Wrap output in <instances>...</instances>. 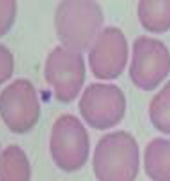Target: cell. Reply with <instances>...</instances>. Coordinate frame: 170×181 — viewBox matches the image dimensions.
Instances as JSON below:
<instances>
[{"label": "cell", "instance_id": "cell-1", "mask_svg": "<svg viewBox=\"0 0 170 181\" xmlns=\"http://www.w3.org/2000/svg\"><path fill=\"white\" fill-rule=\"evenodd\" d=\"M104 25V12L96 0H62L54 26L59 42L68 49L87 51Z\"/></svg>", "mask_w": 170, "mask_h": 181}, {"label": "cell", "instance_id": "cell-5", "mask_svg": "<svg viewBox=\"0 0 170 181\" xmlns=\"http://www.w3.org/2000/svg\"><path fill=\"white\" fill-rule=\"evenodd\" d=\"M78 106L86 125L106 131L117 126L125 117L126 97L117 85L94 83L83 91Z\"/></svg>", "mask_w": 170, "mask_h": 181}, {"label": "cell", "instance_id": "cell-8", "mask_svg": "<svg viewBox=\"0 0 170 181\" xmlns=\"http://www.w3.org/2000/svg\"><path fill=\"white\" fill-rule=\"evenodd\" d=\"M3 107L16 131H27L38 117L40 106L35 87L27 80H16L3 94Z\"/></svg>", "mask_w": 170, "mask_h": 181}, {"label": "cell", "instance_id": "cell-9", "mask_svg": "<svg viewBox=\"0 0 170 181\" xmlns=\"http://www.w3.org/2000/svg\"><path fill=\"white\" fill-rule=\"evenodd\" d=\"M144 170L152 181H170V141L155 138L144 150Z\"/></svg>", "mask_w": 170, "mask_h": 181}, {"label": "cell", "instance_id": "cell-11", "mask_svg": "<svg viewBox=\"0 0 170 181\" xmlns=\"http://www.w3.org/2000/svg\"><path fill=\"white\" fill-rule=\"evenodd\" d=\"M149 120L154 128L170 134V81L154 95L149 103Z\"/></svg>", "mask_w": 170, "mask_h": 181}, {"label": "cell", "instance_id": "cell-3", "mask_svg": "<svg viewBox=\"0 0 170 181\" xmlns=\"http://www.w3.org/2000/svg\"><path fill=\"white\" fill-rule=\"evenodd\" d=\"M170 74V51L163 41L149 36L135 40L130 62V79L138 89L152 91Z\"/></svg>", "mask_w": 170, "mask_h": 181}, {"label": "cell", "instance_id": "cell-2", "mask_svg": "<svg viewBox=\"0 0 170 181\" xmlns=\"http://www.w3.org/2000/svg\"><path fill=\"white\" fill-rule=\"evenodd\" d=\"M139 165V147L131 133L111 132L97 142L92 157L97 181H135Z\"/></svg>", "mask_w": 170, "mask_h": 181}, {"label": "cell", "instance_id": "cell-7", "mask_svg": "<svg viewBox=\"0 0 170 181\" xmlns=\"http://www.w3.org/2000/svg\"><path fill=\"white\" fill-rule=\"evenodd\" d=\"M130 49L122 31L109 26L100 31L87 49V63L92 75L100 80L117 79L125 71Z\"/></svg>", "mask_w": 170, "mask_h": 181}, {"label": "cell", "instance_id": "cell-6", "mask_svg": "<svg viewBox=\"0 0 170 181\" xmlns=\"http://www.w3.org/2000/svg\"><path fill=\"white\" fill-rule=\"evenodd\" d=\"M44 75L57 100L65 103L74 101L85 81L83 54L63 46L54 48L46 60Z\"/></svg>", "mask_w": 170, "mask_h": 181}, {"label": "cell", "instance_id": "cell-10", "mask_svg": "<svg viewBox=\"0 0 170 181\" xmlns=\"http://www.w3.org/2000/svg\"><path fill=\"white\" fill-rule=\"evenodd\" d=\"M137 15L148 32L159 35L170 30V0H138Z\"/></svg>", "mask_w": 170, "mask_h": 181}, {"label": "cell", "instance_id": "cell-4", "mask_svg": "<svg viewBox=\"0 0 170 181\" xmlns=\"http://www.w3.org/2000/svg\"><path fill=\"white\" fill-rule=\"evenodd\" d=\"M54 163L67 173H74L86 164L90 139L83 122L74 115H63L56 121L51 136Z\"/></svg>", "mask_w": 170, "mask_h": 181}, {"label": "cell", "instance_id": "cell-12", "mask_svg": "<svg viewBox=\"0 0 170 181\" xmlns=\"http://www.w3.org/2000/svg\"><path fill=\"white\" fill-rule=\"evenodd\" d=\"M16 15V0H0V36L11 28Z\"/></svg>", "mask_w": 170, "mask_h": 181}]
</instances>
